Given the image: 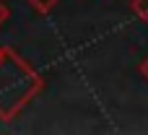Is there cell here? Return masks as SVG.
<instances>
[{
  "label": "cell",
  "instance_id": "obj_1",
  "mask_svg": "<svg viewBox=\"0 0 148 135\" xmlns=\"http://www.w3.org/2000/svg\"><path fill=\"white\" fill-rule=\"evenodd\" d=\"M29 3L34 5V10H39V13H47V10H49V8H52L57 0H29Z\"/></svg>",
  "mask_w": 148,
  "mask_h": 135
},
{
  "label": "cell",
  "instance_id": "obj_2",
  "mask_svg": "<svg viewBox=\"0 0 148 135\" xmlns=\"http://www.w3.org/2000/svg\"><path fill=\"white\" fill-rule=\"evenodd\" d=\"M135 10L146 18V16H148V0H135Z\"/></svg>",
  "mask_w": 148,
  "mask_h": 135
},
{
  "label": "cell",
  "instance_id": "obj_3",
  "mask_svg": "<svg viewBox=\"0 0 148 135\" xmlns=\"http://www.w3.org/2000/svg\"><path fill=\"white\" fill-rule=\"evenodd\" d=\"M5 18H8V8H5V5H3V3H0V23H3V21H5Z\"/></svg>",
  "mask_w": 148,
  "mask_h": 135
},
{
  "label": "cell",
  "instance_id": "obj_4",
  "mask_svg": "<svg viewBox=\"0 0 148 135\" xmlns=\"http://www.w3.org/2000/svg\"><path fill=\"white\" fill-rule=\"evenodd\" d=\"M143 73H146V75H148V60H146V65H143Z\"/></svg>",
  "mask_w": 148,
  "mask_h": 135
}]
</instances>
